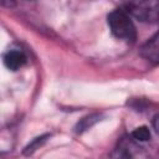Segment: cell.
<instances>
[{"mask_svg":"<svg viewBox=\"0 0 159 159\" xmlns=\"http://www.w3.org/2000/svg\"><path fill=\"white\" fill-rule=\"evenodd\" d=\"M135 139H133L132 138V135H130V138H122L120 139V142H119V144H118V148H117V150H118V155H120V157H133L134 155V153H133V149H135V148H139L137 144H135Z\"/></svg>","mask_w":159,"mask_h":159,"instance_id":"5","label":"cell"},{"mask_svg":"<svg viewBox=\"0 0 159 159\" xmlns=\"http://www.w3.org/2000/svg\"><path fill=\"white\" fill-rule=\"evenodd\" d=\"M153 128H154L155 133L159 134V113H158V114L154 117V119H153Z\"/></svg>","mask_w":159,"mask_h":159,"instance_id":"9","label":"cell"},{"mask_svg":"<svg viewBox=\"0 0 159 159\" xmlns=\"http://www.w3.org/2000/svg\"><path fill=\"white\" fill-rule=\"evenodd\" d=\"M2 61H4V65L7 70L17 71V70L22 68L26 65L27 57L24 53V51L19 50V48H11V50H7L4 53Z\"/></svg>","mask_w":159,"mask_h":159,"instance_id":"4","label":"cell"},{"mask_svg":"<svg viewBox=\"0 0 159 159\" xmlns=\"http://www.w3.org/2000/svg\"><path fill=\"white\" fill-rule=\"evenodd\" d=\"M123 9L140 22L159 21V0H122Z\"/></svg>","mask_w":159,"mask_h":159,"instance_id":"2","label":"cell"},{"mask_svg":"<svg viewBox=\"0 0 159 159\" xmlns=\"http://www.w3.org/2000/svg\"><path fill=\"white\" fill-rule=\"evenodd\" d=\"M139 53L147 61L159 65V30L140 47Z\"/></svg>","mask_w":159,"mask_h":159,"instance_id":"3","label":"cell"},{"mask_svg":"<svg viewBox=\"0 0 159 159\" xmlns=\"http://www.w3.org/2000/svg\"><path fill=\"white\" fill-rule=\"evenodd\" d=\"M111 32L119 40L127 42H134L137 39L135 26L130 19V15L124 9H116L109 12L107 17Z\"/></svg>","mask_w":159,"mask_h":159,"instance_id":"1","label":"cell"},{"mask_svg":"<svg viewBox=\"0 0 159 159\" xmlns=\"http://www.w3.org/2000/svg\"><path fill=\"white\" fill-rule=\"evenodd\" d=\"M132 138L135 139L137 142H147L150 139V130L148 127L145 125H142V127H138L135 128L133 132H132Z\"/></svg>","mask_w":159,"mask_h":159,"instance_id":"7","label":"cell"},{"mask_svg":"<svg viewBox=\"0 0 159 159\" xmlns=\"http://www.w3.org/2000/svg\"><path fill=\"white\" fill-rule=\"evenodd\" d=\"M48 135L46 134V135H42V137H40V138H36L30 145H27L26 148H25V150H24V153L26 154V155H29V154H31L32 152H35L37 148H39V145H41L45 140H46V138H47Z\"/></svg>","mask_w":159,"mask_h":159,"instance_id":"8","label":"cell"},{"mask_svg":"<svg viewBox=\"0 0 159 159\" xmlns=\"http://www.w3.org/2000/svg\"><path fill=\"white\" fill-rule=\"evenodd\" d=\"M98 119H99V116H98V114H91V116H87V117L82 118V119L77 123V125H76L75 129H76L77 133H81V132L88 129L91 125H93Z\"/></svg>","mask_w":159,"mask_h":159,"instance_id":"6","label":"cell"}]
</instances>
